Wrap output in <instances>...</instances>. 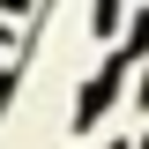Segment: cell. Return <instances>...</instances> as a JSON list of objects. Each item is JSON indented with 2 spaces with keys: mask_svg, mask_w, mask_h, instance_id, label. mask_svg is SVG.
I'll return each instance as SVG.
<instances>
[{
  "mask_svg": "<svg viewBox=\"0 0 149 149\" xmlns=\"http://www.w3.org/2000/svg\"><path fill=\"white\" fill-rule=\"evenodd\" d=\"M112 149H134V142H112Z\"/></svg>",
  "mask_w": 149,
  "mask_h": 149,
  "instance_id": "obj_6",
  "label": "cell"
},
{
  "mask_svg": "<svg viewBox=\"0 0 149 149\" xmlns=\"http://www.w3.org/2000/svg\"><path fill=\"white\" fill-rule=\"evenodd\" d=\"M134 112H149V67H142V82H134Z\"/></svg>",
  "mask_w": 149,
  "mask_h": 149,
  "instance_id": "obj_3",
  "label": "cell"
},
{
  "mask_svg": "<svg viewBox=\"0 0 149 149\" xmlns=\"http://www.w3.org/2000/svg\"><path fill=\"white\" fill-rule=\"evenodd\" d=\"M134 149H149V134H142V142H134Z\"/></svg>",
  "mask_w": 149,
  "mask_h": 149,
  "instance_id": "obj_7",
  "label": "cell"
},
{
  "mask_svg": "<svg viewBox=\"0 0 149 149\" xmlns=\"http://www.w3.org/2000/svg\"><path fill=\"white\" fill-rule=\"evenodd\" d=\"M127 60H142L149 52V8H134V22H127V45H119Z\"/></svg>",
  "mask_w": 149,
  "mask_h": 149,
  "instance_id": "obj_2",
  "label": "cell"
},
{
  "mask_svg": "<svg viewBox=\"0 0 149 149\" xmlns=\"http://www.w3.org/2000/svg\"><path fill=\"white\" fill-rule=\"evenodd\" d=\"M0 45H8V22H0Z\"/></svg>",
  "mask_w": 149,
  "mask_h": 149,
  "instance_id": "obj_5",
  "label": "cell"
},
{
  "mask_svg": "<svg viewBox=\"0 0 149 149\" xmlns=\"http://www.w3.org/2000/svg\"><path fill=\"white\" fill-rule=\"evenodd\" d=\"M127 67H134L127 52H112L104 67L90 74V90L74 97V112H67V119H74V134H82V127H97V119H104V112H112V97H119V82H127Z\"/></svg>",
  "mask_w": 149,
  "mask_h": 149,
  "instance_id": "obj_1",
  "label": "cell"
},
{
  "mask_svg": "<svg viewBox=\"0 0 149 149\" xmlns=\"http://www.w3.org/2000/svg\"><path fill=\"white\" fill-rule=\"evenodd\" d=\"M8 90H15V74H8V67H0V97H8Z\"/></svg>",
  "mask_w": 149,
  "mask_h": 149,
  "instance_id": "obj_4",
  "label": "cell"
}]
</instances>
